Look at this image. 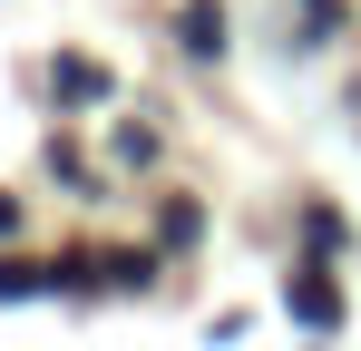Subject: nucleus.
Wrapping results in <instances>:
<instances>
[{
	"instance_id": "7ed1b4c3",
	"label": "nucleus",
	"mask_w": 361,
	"mask_h": 351,
	"mask_svg": "<svg viewBox=\"0 0 361 351\" xmlns=\"http://www.w3.org/2000/svg\"><path fill=\"white\" fill-rule=\"evenodd\" d=\"M0 292L20 302V292H39V273H30V264H0Z\"/></svg>"
},
{
	"instance_id": "f03ea898",
	"label": "nucleus",
	"mask_w": 361,
	"mask_h": 351,
	"mask_svg": "<svg viewBox=\"0 0 361 351\" xmlns=\"http://www.w3.org/2000/svg\"><path fill=\"white\" fill-rule=\"evenodd\" d=\"M185 49H225V10H215V0H185Z\"/></svg>"
},
{
	"instance_id": "f257e3e1",
	"label": "nucleus",
	"mask_w": 361,
	"mask_h": 351,
	"mask_svg": "<svg viewBox=\"0 0 361 351\" xmlns=\"http://www.w3.org/2000/svg\"><path fill=\"white\" fill-rule=\"evenodd\" d=\"M283 292H293V312L312 322V332H332V322H342V292H332L322 264H293V283H283Z\"/></svg>"
}]
</instances>
